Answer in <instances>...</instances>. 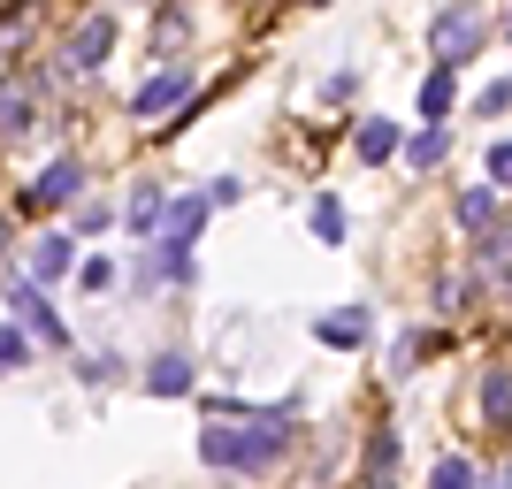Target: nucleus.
Segmentation results:
<instances>
[{"mask_svg":"<svg viewBox=\"0 0 512 489\" xmlns=\"http://www.w3.org/2000/svg\"><path fill=\"white\" fill-rule=\"evenodd\" d=\"M276 451H283V413H245V405H214L207 436H199V459L230 474L276 467Z\"/></svg>","mask_w":512,"mask_h":489,"instance_id":"nucleus-1","label":"nucleus"},{"mask_svg":"<svg viewBox=\"0 0 512 489\" xmlns=\"http://www.w3.org/2000/svg\"><path fill=\"white\" fill-rule=\"evenodd\" d=\"M192 85H199L192 69H161V77H146V85L130 92V115H146V123L153 115H176V107L192 100Z\"/></svg>","mask_w":512,"mask_h":489,"instance_id":"nucleus-2","label":"nucleus"},{"mask_svg":"<svg viewBox=\"0 0 512 489\" xmlns=\"http://www.w3.org/2000/svg\"><path fill=\"white\" fill-rule=\"evenodd\" d=\"M77 184H85V169H77V161H46L39 176H31V192H23V207H69V199H77Z\"/></svg>","mask_w":512,"mask_h":489,"instance_id":"nucleus-3","label":"nucleus"},{"mask_svg":"<svg viewBox=\"0 0 512 489\" xmlns=\"http://www.w3.org/2000/svg\"><path fill=\"white\" fill-rule=\"evenodd\" d=\"M8 298H16V314H23V329H39V337L46 344H62L69 337V329H62V314H54V306H46V291H39V283H8Z\"/></svg>","mask_w":512,"mask_h":489,"instance_id":"nucleus-4","label":"nucleus"},{"mask_svg":"<svg viewBox=\"0 0 512 489\" xmlns=\"http://www.w3.org/2000/svg\"><path fill=\"white\" fill-rule=\"evenodd\" d=\"M107 46H115V23H107V16H85L77 31H69V46H62V69H92Z\"/></svg>","mask_w":512,"mask_h":489,"instance_id":"nucleus-5","label":"nucleus"},{"mask_svg":"<svg viewBox=\"0 0 512 489\" xmlns=\"http://www.w3.org/2000/svg\"><path fill=\"white\" fill-rule=\"evenodd\" d=\"M428 39H436V54H474V46H482V16H436V31H428Z\"/></svg>","mask_w":512,"mask_h":489,"instance_id":"nucleus-6","label":"nucleus"},{"mask_svg":"<svg viewBox=\"0 0 512 489\" xmlns=\"http://www.w3.org/2000/svg\"><path fill=\"white\" fill-rule=\"evenodd\" d=\"M146 390L153 398H184V390H192V360H184V352H161V360L146 367Z\"/></svg>","mask_w":512,"mask_h":489,"instance_id":"nucleus-7","label":"nucleus"},{"mask_svg":"<svg viewBox=\"0 0 512 489\" xmlns=\"http://www.w3.org/2000/svg\"><path fill=\"white\" fill-rule=\"evenodd\" d=\"M314 337H321V344H344V352H352V344H367V314H360V306H344V314H321V321H314Z\"/></svg>","mask_w":512,"mask_h":489,"instance_id":"nucleus-8","label":"nucleus"},{"mask_svg":"<svg viewBox=\"0 0 512 489\" xmlns=\"http://www.w3.org/2000/svg\"><path fill=\"white\" fill-rule=\"evenodd\" d=\"M482 413H490V428H512V375L505 367L482 375Z\"/></svg>","mask_w":512,"mask_h":489,"instance_id":"nucleus-9","label":"nucleus"},{"mask_svg":"<svg viewBox=\"0 0 512 489\" xmlns=\"http://www.w3.org/2000/svg\"><path fill=\"white\" fill-rule=\"evenodd\" d=\"M352 146H360V161H390V153H398V123H383V115H367Z\"/></svg>","mask_w":512,"mask_h":489,"instance_id":"nucleus-10","label":"nucleus"},{"mask_svg":"<svg viewBox=\"0 0 512 489\" xmlns=\"http://www.w3.org/2000/svg\"><path fill=\"white\" fill-rule=\"evenodd\" d=\"M31 276H39V283L69 276V237H39V245H31Z\"/></svg>","mask_w":512,"mask_h":489,"instance_id":"nucleus-11","label":"nucleus"},{"mask_svg":"<svg viewBox=\"0 0 512 489\" xmlns=\"http://www.w3.org/2000/svg\"><path fill=\"white\" fill-rule=\"evenodd\" d=\"M444 146H451V130H444V123H428V130H413L406 161H413V169H436V161H444Z\"/></svg>","mask_w":512,"mask_h":489,"instance_id":"nucleus-12","label":"nucleus"},{"mask_svg":"<svg viewBox=\"0 0 512 489\" xmlns=\"http://www.w3.org/2000/svg\"><path fill=\"white\" fill-rule=\"evenodd\" d=\"M161 222H169V192H138V199H130V230H138V237H153Z\"/></svg>","mask_w":512,"mask_h":489,"instance_id":"nucleus-13","label":"nucleus"},{"mask_svg":"<svg viewBox=\"0 0 512 489\" xmlns=\"http://www.w3.org/2000/svg\"><path fill=\"white\" fill-rule=\"evenodd\" d=\"M459 230H497V192H467L459 199Z\"/></svg>","mask_w":512,"mask_h":489,"instance_id":"nucleus-14","label":"nucleus"},{"mask_svg":"<svg viewBox=\"0 0 512 489\" xmlns=\"http://www.w3.org/2000/svg\"><path fill=\"white\" fill-rule=\"evenodd\" d=\"M428 489H482V474H474L467 459H436V474H428Z\"/></svg>","mask_w":512,"mask_h":489,"instance_id":"nucleus-15","label":"nucleus"},{"mask_svg":"<svg viewBox=\"0 0 512 489\" xmlns=\"http://www.w3.org/2000/svg\"><path fill=\"white\" fill-rule=\"evenodd\" d=\"M444 107H451V69H428V85H421V115L436 123Z\"/></svg>","mask_w":512,"mask_h":489,"instance_id":"nucleus-16","label":"nucleus"},{"mask_svg":"<svg viewBox=\"0 0 512 489\" xmlns=\"http://www.w3.org/2000/svg\"><path fill=\"white\" fill-rule=\"evenodd\" d=\"M0 130H8V138L31 130V100H23V92H0Z\"/></svg>","mask_w":512,"mask_h":489,"instance_id":"nucleus-17","label":"nucleus"},{"mask_svg":"<svg viewBox=\"0 0 512 489\" xmlns=\"http://www.w3.org/2000/svg\"><path fill=\"white\" fill-rule=\"evenodd\" d=\"M23 360H31V337H23V329H0V375H16Z\"/></svg>","mask_w":512,"mask_h":489,"instance_id":"nucleus-18","label":"nucleus"},{"mask_svg":"<svg viewBox=\"0 0 512 489\" xmlns=\"http://www.w3.org/2000/svg\"><path fill=\"white\" fill-rule=\"evenodd\" d=\"M314 237H329V245L344 237V207L337 199H314Z\"/></svg>","mask_w":512,"mask_h":489,"instance_id":"nucleus-19","label":"nucleus"},{"mask_svg":"<svg viewBox=\"0 0 512 489\" xmlns=\"http://www.w3.org/2000/svg\"><path fill=\"white\" fill-rule=\"evenodd\" d=\"M474 107H482V115H505V107H512V77H505V85H490V92H482Z\"/></svg>","mask_w":512,"mask_h":489,"instance_id":"nucleus-20","label":"nucleus"},{"mask_svg":"<svg viewBox=\"0 0 512 489\" xmlns=\"http://www.w3.org/2000/svg\"><path fill=\"white\" fill-rule=\"evenodd\" d=\"M490 176H497V184H512V138H505V146H490Z\"/></svg>","mask_w":512,"mask_h":489,"instance_id":"nucleus-21","label":"nucleus"},{"mask_svg":"<svg viewBox=\"0 0 512 489\" xmlns=\"http://www.w3.org/2000/svg\"><path fill=\"white\" fill-rule=\"evenodd\" d=\"M490 489H512V474H497V482H490Z\"/></svg>","mask_w":512,"mask_h":489,"instance_id":"nucleus-22","label":"nucleus"},{"mask_svg":"<svg viewBox=\"0 0 512 489\" xmlns=\"http://www.w3.org/2000/svg\"><path fill=\"white\" fill-rule=\"evenodd\" d=\"M367 489H398V482H367Z\"/></svg>","mask_w":512,"mask_h":489,"instance_id":"nucleus-23","label":"nucleus"}]
</instances>
